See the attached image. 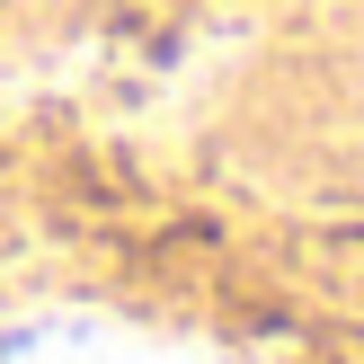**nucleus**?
<instances>
[{
    "instance_id": "nucleus-1",
    "label": "nucleus",
    "mask_w": 364,
    "mask_h": 364,
    "mask_svg": "<svg viewBox=\"0 0 364 364\" xmlns=\"http://www.w3.org/2000/svg\"><path fill=\"white\" fill-rule=\"evenodd\" d=\"M0 364H223V355H205L196 338L116 320V311H9Z\"/></svg>"
}]
</instances>
